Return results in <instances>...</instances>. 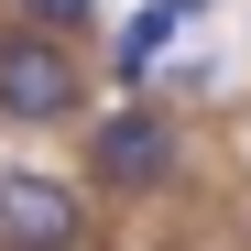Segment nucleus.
Masks as SVG:
<instances>
[{"mask_svg":"<svg viewBox=\"0 0 251 251\" xmlns=\"http://www.w3.org/2000/svg\"><path fill=\"white\" fill-rule=\"evenodd\" d=\"M76 88H88V55H76V33H0V120H66Z\"/></svg>","mask_w":251,"mask_h":251,"instance_id":"f257e3e1","label":"nucleus"},{"mask_svg":"<svg viewBox=\"0 0 251 251\" xmlns=\"http://www.w3.org/2000/svg\"><path fill=\"white\" fill-rule=\"evenodd\" d=\"M88 164H99V186H120V197H153L164 175H175V120H164V109H120V120H99Z\"/></svg>","mask_w":251,"mask_h":251,"instance_id":"f03ea898","label":"nucleus"},{"mask_svg":"<svg viewBox=\"0 0 251 251\" xmlns=\"http://www.w3.org/2000/svg\"><path fill=\"white\" fill-rule=\"evenodd\" d=\"M88 240V207L55 175H0V251H76Z\"/></svg>","mask_w":251,"mask_h":251,"instance_id":"7ed1b4c3","label":"nucleus"},{"mask_svg":"<svg viewBox=\"0 0 251 251\" xmlns=\"http://www.w3.org/2000/svg\"><path fill=\"white\" fill-rule=\"evenodd\" d=\"M175 22H186L175 0H142V11L120 22V55H109V66H120V76H131V88H142V76L164 66V44H175Z\"/></svg>","mask_w":251,"mask_h":251,"instance_id":"20e7f679","label":"nucleus"},{"mask_svg":"<svg viewBox=\"0 0 251 251\" xmlns=\"http://www.w3.org/2000/svg\"><path fill=\"white\" fill-rule=\"evenodd\" d=\"M22 11L44 22V33H88V22H99V0H22Z\"/></svg>","mask_w":251,"mask_h":251,"instance_id":"39448f33","label":"nucleus"},{"mask_svg":"<svg viewBox=\"0 0 251 251\" xmlns=\"http://www.w3.org/2000/svg\"><path fill=\"white\" fill-rule=\"evenodd\" d=\"M175 11H197V0H175Z\"/></svg>","mask_w":251,"mask_h":251,"instance_id":"423d86ee","label":"nucleus"}]
</instances>
